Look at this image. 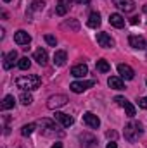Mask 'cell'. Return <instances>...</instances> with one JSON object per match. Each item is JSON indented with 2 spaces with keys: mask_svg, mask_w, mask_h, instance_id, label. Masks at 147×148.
Segmentation results:
<instances>
[{
  "mask_svg": "<svg viewBox=\"0 0 147 148\" xmlns=\"http://www.w3.org/2000/svg\"><path fill=\"white\" fill-rule=\"evenodd\" d=\"M14 41H16L17 45H28V43L31 41V36H30L24 29H19V31L14 33Z\"/></svg>",
  "mask_w": 147,
  "mask_h": 148,
  "instance_id": "15",
  "label": "cell"
},
{
  "mask_svg": "<svg viewBox=\"0 0 147 148\" xmlns=\"http://www.w3.org/2000/svg\"><path fill=\"white\" fill-rule=\"evenodd\" d=\"M45 41H47L50 47H55V45H57V40H55V36H52V35H45Z\"/></svg>",
  "mask_w": 147,
  "mask_h": 148,
  "instance_id": "30",
  "label": "cell"
},
{
  "mask_svg": "<svg viewBox=\"0 0 147 148\" xmlns=\"http://www.w3.org/2000/svg\"><path fill=\"white\" fill-rule=\"evenodd\" d=\"M97 43L102 48H112L114 47V40L107 35V33H97Z\"/></svg>",
  "mask_w": 147,
  "mask_h": 148,
  "instance_id": "12",
  "label": "cell"
},
{
  "mask_svg": "<svg viewBox=\"0 0 147 148\" xmlns=\"http://www.w3.org/2000/svg\"><path fill=\"white\" fill-rule=\"evenodd\" d=\"M62 26H64V28H71L73 31H78V29H80V24H78V21H76V19H71V21H66V23H64Z\"/></svg>",
  "mask_w": 147,
  "mask_h": 148,
  "instance_id": "27",
  "label": "cell"
},
{
  "mask_svg": "<svg viewBox=\"0 0 147 148\" xmlns=\"http://www.w3.org/2000/svg\"><path fill=\"white\" fill-rule=\"evenodd\" d=\"M74 2H78V3H85V5L90 3V0H74Z\"/></svg>",
  "mask_w": 147,
  "mask_h": 148,
  "instance_id": "36",
  "label": "cell"
},
{
  "mask_svg": "<svg viewBox=\"0 0 147 148\" xmlns=\"http://www.w3.org/2000/svg\"><path fill=\"white\" fill-rule=\"evenodd\" d=\"M66 60H68V57H66V52H64V50H57V52L54 53V64H55V66L62 67V66L66 64Z\"/></svg>",
  "mask_w": 147,
  "mask_h": 148,
  "instance_id": "20",
  "label": "cell"
},
{
  "mask_svg": "<svg viewBox=\"0 0 147 148\" xmlns=\"http://www.w3.org/2000/svg\"><path fill=\"white\" fill-rule=\"evenodd\" d=\"M14 105H16V98H14L12 95H7V97L2 100L0 109H2V110H9V109H14Z\"/></svg>",
  "mask_w": 147,
  "mask_h": 148,
  "instance_id": "22",
  "label": "cell"
},
{
  "mask_svg": "<svg viewBox=\"0 0 147 148\" xmlns=\"http://www.w3.org/2000/svg\"><path fill=\"white\" fill-rule=\"evenodd\" d=\"M118 73H119L121 77H125V79H133L135 77V71L128 64H119L118 66Z\"/></svg>",
  "mask_w": 147,
  "mask_h": 148,
  "instance_id": "14",
  "label": "cell"
},
{
  "mask_svg": "<svg viewBox=\"0 0 147 148\" xmlns=\"http://www.w3.org/2000/svg\"><path fill=\"white\" fill-rule=\"evenodd\" d=\"M45 7V2H42V0H35L33 3H31V9L33 10H42Z\"/></svg>",
  "mask_w": 147,
  "mask_h": 148,
  "instance_id": "29",
  "label": "cell"
},
{
  "mask_svg": "<svg viewBox=\"0 0 147 148\" xmlns=\"http://www.w3.org/2000/svg\"><path fill=\"white\" fill-rule=\"evenodd\" d=\"M144 12L147 14V5H144Z\"/></svg>",
  "mask_w": 147,
  "mask_h": 148,
  "instance_id": "37",
  "label": "cell"
},
{
  "mask_svg": "<svg viewBox=\"0 0 147 148\" xmlns=\"http://www.w3.org/2000/svg\"><path fill=\"white\" fill-rule=\"evenodd\" d=\"M50 148H62V143H59V141H57V143H54Z\"/></svg>",
  "mask_w": 147,
  "mask_h": 148,
  "instance_id": "34",
  "label": "cell"
},
{
  "mask_svg": "<svg viewBox=\"0 0 147 148\" xmlns=\"http://www.w3.org/2000/svg\"><path fill=\"white\" fill-rule=\"evenodd\" d=\"M38 126H40V131H42L43 136H49V138H55V136L62 138L64 136V131L59 129V126L54 121H50V119H40Z\"/></svg>",
  "mask_w": 147,
  "mask_h": 148,
  "instance_id": "1",
  "label": "cell"
},
{
  "mask_svg": "<svg viewBox=\"0 0 147 148\" xmlns=\"http://www.w3.org/2000/svg\"><path fill=\"white\" fill-rule=\"evenodd\" d=\"M146 83H147V81H146Z\"/></svg>",
  "mask_w": 147,
  "mask_h": 148,
  "instance_id": "39",
  "label": "cell"
},
{
  "mask_svg": "<svg viewBox=\"0 0 147 148\" xmlns=\"http://www.w3.org/2000/svg\"><path fill=\"white\" fill-rule=\"evenodd\" d=\"M97 71L99 73H109L111 71V66H109V62L106 60V59H101V60H97Z\"/></svg>",
  "mask_w": 147,
  "mask_h": 148,
  "instance_id": "23",
  "label": "cell"
},
{
  "mask_svg": "<svg viewBox=\"0 0 147 148\" xmlns=\"http://www.w3.org/2000/svg\"><path fill=\"white\" fill-rule=\"evenodd\" d=\"M16 62H19L16 50H12V52H9L7 55H3V69H12Z\"/></svg>",
  "mask_w": 147,
  "mask_h": 148,
  "instance_id": "13",
  "label": "cell"
},
{
  "mask_svg": "<svg viewBox=\"0 0 147 148\" xmlns=\"http://www.w3.org/2000/svg\"><path fill=\"white\" fill-rule=\"evenodd\" d=\"M80 145H81V148H97V140L94 134L81 133L80 134Z\"/></svg>",
  "mask_w": 147,
  "mask_h": 148,
  "instance_id": "5",
  "label": "cell"
},
{
  "mask_svg": "<svg viewBox=\"0 0 147 148\" xmlns=\"http://www.w3.org/2000/svg\"><path fill=\"white\" fill-rule=\"evenodd\" d=\"M35 127H37V124H24V126L21 127V134H23V136H30V134L35 131Z\"/></svg>",
  "mask_w": 147,
  "mask_h": 148,
  "instance_id": "25",
  "label": "cell"
},
{
  "mask_svg": "<svg viewBox=\"0 0 147 148\" xmlns=\"http://www.w3.org/2000/svg\"><path fill=\"white\" fill-rule=\"evenodd\" d=\"M16 84L17 88L24 90V91H33V90H38L40 84H42V79L40 76H35V74H28V76H21L16 79Z\"/></svg>",
  "mask_w": 147,
  "mask_h": 148,
  "instance_id": "2",
  "label": "cell"
},
{
  "mask_svg": "<svg viewBox=\"0 0 147 148\" xmlns=\"http://www.w3.org/2000/svg\"><path fill=\"white\" fill-rule=\"evenodd\" d=\"M130 23H132V24H139V23H140V19H139V16H135V17H132V19H130Z\"/></svg>",
  "mask_w": 147,
  "mask_h": 148,
  "instance_id": "32",
  "label": "cell"
},
{
  "mask_svg": "<svg viewBox=\"0 0 147 148\" xmlns=\"http://www.w3.org/2000/svg\"><path fill=\"white\" fill-rule=\"evenodd\" d=\"M139 107H140V109H146V110H147V97H142V98L139 100Z\"/></svg>",
  "mask_w": 147,
  "mask_h": 148,
  "instance_id": "31",
  "label": "cell"
},
{
  "mask_svg": "<svg viewBox=\"0 0 147 148\" xmlns=\"http://www.w3.org/2000/svg\"><path fill=\"white\" fill-rule=\"evenodd\" d=\"M107 84H109L112 90H125V83L118 76H111L109 79H107Z\"/></svg>",
  "mask_w": 147,
  "mask_h": 148,
  "instance_id": "18",
  "label": "cell"
},
{
  "mask_svg": "<svg viewBox=\"0 0 147 148\" xmlns=\"http://www.w3.org/2000/svg\"><path fill=\"white\" fill-rule=\"evenodd\" d=\"M3 2H10V0H3Z\"/></svg>",
  "mask_w": 147,
  "mask_h": 148,
  "instance_id": "38",
  "label": "cell"
},
{
  "mask_svg": "<svg viewBox=\"0 0 147 148\" xmlns=\"http://www.w3.org/2000/svg\"><path fill=\"white\" fill-rule=\"evenodd\" d=\"M68 102H69V100H68L66 95H54V97H50V98L47 100V107H49L50 110H55V109H59V107H64Z\"/></svg>",
  "mask_w": 147,
  "mask_h": 148,
  "instance_id": "4",
  "label": "cell"
},
{
  "mask_svg": "<svg viewBox=\"0 0 147 148\" xmlns=\"http://www.w3.org/2000/svg\"><path fill=\"white\" fill-rule=\"evenodd\" d=\"M114 102L125 109V112H126V115H128V117H135V107H133L126 98H123V97H116V98H114Z\"/></svg>",
  "mask_w": 147,
  "mask_h": 148,
  "instance_id": "9",
  "label": "cell"
},
{
  "mask_svg": "<svg viewBox=\"0 0 147 148\" xmlns=\"http://www.w3.org/2000/svg\"><path fill=\"white\" fill-rule=\"evenodd\" d=\"M87 24H88L90 28H99V26H101V14H99V12H92V14L88 16Z\"/></svg>",
  "mask_w": 147,
  "mask_h": 148,
  "instance_id": "21",
  "label": "cell"
},
{
  "mask_svg": "<svg viewBox=\"0 0 147 148\" xmlns=\"http://www.w3.org/2000/svg\"><path fill=\"white\" fill-rule=\"evenodd\" d=\"M106 148H118L116 147V143H114V141H111V143H107V147Z\"/></svg>",
  "mask_w": 147,
  "mask_h": 148,
  "instance_id": "35",
  "label": "cell"
},
{
  "mask_svg": "<svg viewBox=\"0 0 147 148\" xmlns=\"http://www.w3.org/2000/svg\"><path fill=\"white\" fill-rule=\"evenodd\" d=\"M87 73H88V67L85 64H78L71 69V76H74V77H85Z\"/></svg>",
  "mask_w": 147,
  "mask_h": 148,
  "instance_id": "19",
  "label": "cell"
},
{
  "mask_svg": "<svg viewBox=\"0 0 147 148\" xmlns=\"http://www.w3.org/2000/svg\"><path fill=\"white\" fill-rule=\"evenodd\" d=\"M142 124L137 122V121H130L126 126H125V138L130 141V143H135L140 136H142Z\"/></svg>",
  "mask_w": 147,
  "mask_h": 148,
  "instance_id": "3",
  "label": "cell"
},
{
  "mask_svg": "<svg viewBox=\"0 0 147 148\" xmlns=\"http://www.w3.org/2000/svg\"><path fill=\"white\" fill-rule=\"evenodd\" d=\"M116 136H118V134H116L114 131H107V138H116Z\"/></svg>",
  "mask_w": 147,
  "mask_h": 148,
  "instance_id": "33",
  "label": "cell"
},
{
  "mask_svg": "<svg viewBox=\"0 0 147 148\" xmlns=\"http://www.w3.org/2000/svg\"><path fill=\"white\" fill-rule=\"evenodd\" d=\"M30 66H31V60H30L28 57H23V59H19V62H17V67H19L21 71L30 69Z\"/></svg>",
  "mask_w": 147,
  "mask_h": 148,
  "instance_id": "24",
  "label": "cell"
},
{
  "mask_svg": "<svg viewBox=\"0 0 147 148\" xmlns=\"http://www.w3.org/2000/svg\"><path fill=\"white\" fill-rule=\"evenodd\" d=\"M33 59L37 60L40 66H45V64H47V60H49L47 50H43V48H37V50H35V55H33Z\"/></svg>",
  "mask_w": 147,
  "mask_h": 148,
  "instance_id": "16",
  "label": "cell"
},
{
  "mask_svg": "<svg viewBox=\"0 0 147 148\" xmlns=\"http://www.w3.org/2000/svg\"><path fill=\"white\" fill-rule=\"evenodd\" d=\"M19 100H21V103H23V105H30V103L33 102V97H31L30 93H23Z\"/></svg>",
  "mask_w": 147,
  "mask_h": 148,
  "instance_id": "28",
  "label": "cell"
},
{
  "mask_svg": "<svg viewBox=\"0 0 147 148\" xmlns=\"http://www.w3.org/2000/svg\"><path fill=\"white\" fill-rule=\"evenodd\" d=\"M112 3L123 12H132L135 9V2L133 0H112Z\"/></svg>",
  "mask_w": 147,
  "mask_h": 148,
  "instance_id": "11",
  "label": "cell"
},
{
  "mask_svg": "<svg viewBox=\"0 0 147 148\" xmlns=\"http://www.w3.org/2000/svg\"><path fill=\"white\" fill-rule=\"evenodd\" d=\"M54 119L57 121V122H61V126L62 127H69V126H73L74 119L69 115V114H64V112H55L54 114Z\"/></svg>",
  "mask_w": 147,
  "mask_h": 148,
  "instance_id": "10",
  "label": "cell"
},
{
  "mask_svg": "<svg viewBox=\"0 0 147 148\" xmlns=\"http://www.w3.org/2000/svg\"><path fill=\"white\" fill-rule=\"evenodd\" d=\"M68 10H69V5H66V3H62V2H59L57 7H55V14H57V16H64Z\"/></svg>",
  "mask_w": 147,
  "mask_h": 148,
  "instance_id": "26",
  "label": "cell"
},
{
  "mask_svg": "<svg viewBox=\"0 0 147 148\" xmlns=\"http://www.w3.org/2000/svg\"><path fill=\"white\" fill-rule=\"evenodd\" d=\"M109 23H111V26H114V28H123L125 26V17L121 14L114 12V14L109 16Z\"/></svg>",
  "mask_w": 147,
  "mask_h": 148,
  "instance_id": "17",
  "label": "cell"
},
{
  "mask_svg": "<svg viewBox=\"0 0 147 148\" xmlns=\"http://www.w3.org/2000/svg\"><path fill=\"white\" fill-rule=\"evenodd\" d=\"M83 122H85L90 129H97V127L101 126V119H99L95 114H92V112H85V114H83Z\"/></svg>",
  "mask_w": 147,
  "mask_h": 148,
  "instance_id": "7",
  "label": "cell"
},
{
  "mask_svg": "<svg viewBox=\"0 0 147 148\" xmlns=\"http://www.w3.org/2000/svg\"><path fill=\"white\" fill-rule=\"evenodd\" d=\"M128 43H130V47H133L137 50H146L147 48V40L144 36H139V35H132L128 38Z\"/></svg>",
  "mask_w": 147,
  "mask_h": 148,
  "instance_id": "8",
  "label": "cell"
},
{
  "mask_svg": "<svg viewBox=\"0 0 147 148\" xmlns=\"http://www.w3.org/2000/svg\"><path fill=\"white\" fill-rule=\"evenodd\" d=\"M94 84H95V81H73L69 84V88H71V91H74V93H83L85 90L92 88Z\"/></svg>",
  "mask_w": 147,
  "mask_h": 148,
  "instance_id": "6",
  "label": "cell"
}]
</instances>
